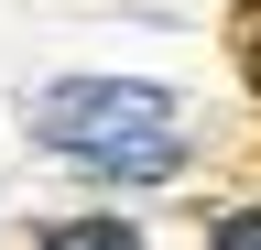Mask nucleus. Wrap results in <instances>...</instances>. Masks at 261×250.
Masks as SVG:
<instances>
[{"label": "nucleus", "mask_w": 261, "mask_h": 250, "mask_svg": "<svg viewBox=\"0 0 261 250\" xmlns=\"http://www.w3.org/2000/svg\"><path fill=\"white\" fill-rule=\"evenodd\" d=\"M33 142L65 152L87 174H120V185H152L185 163V131H174V98L142 76H65L33 98Z\"/></svg>", "instance_id": "obj_1"}, {"label": "nucleus", "mask_w": 261, "mask_h": 250, "mask_svg": "<svg viewBox=\"0 0 261 250\" xmlns=\"http://www.w3.org/2000/svg\"><path fill=\"white\" fill-rule=\"evenodd\" d=\"M44 250H142V239H130L120 217H76V229H55Z\"/></svg>", "instance_id": "obj_2"}, {"label": "nucleus", "mask_w": 261, "mask_h": 250, "mask_svg": "<svg viewBox=\"0 0 261 250\" xmlns=\"http://www.w3.org/2000/svg\"><path fill=\"white\" fill-rule=\"evenodd\" d=\"M218 250H261V207H240V217H218Z\"/></svg>", "instance_id": "obj_3"}]
</instances>
